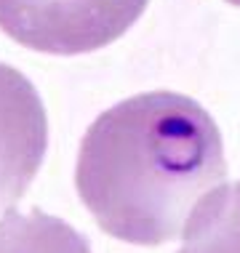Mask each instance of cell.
<instances>
[{
	"mask_svg": "<svg viewBox=\"0 0 240 253\" xmlns=\"http://www.w3.org/2000/svg\"><path fill=\"white\" fill-rule=\"evenodd\" d=\"M227 176L224 141L195 99L149 91L109 107L80 141L78 195L107 235L163 245Z\"/></svg>",
	"mask_w": 240,
	"mask_h": 253,
	"instance_id": "obj_1",
	"label": "cell"
},
{
	"mask_svg": "<svg viewBox=\"0 0 240 253\" xmlns=\"http://www.w3.org/2000/svg\"><path fill=\"white\" fill-rule=\"evenodd\" d=\"M149 0H0V30L40 53L75 56L128 32Z\"/></svg>",
	"mask_w": 240,
	"mask_h": 253,
	"instance_id": "obj_2",
	"label": "cell"
},
{
	"mask_svg": "<svg viewBox=\"0 0 240 253\" xmlns=\"http://www.w3.org/2000/svg\"><path fill=\"white\" fill-rule=\"evenodd\" d=\"M48 147V120L35 85L0 61V208L27 192Z\"/></svg>",
	"mask_w": 240,
	"mask_h": 253,
	"instance_id": "obj_3",
	"label": "cell"
},
{
	"mask_svg": "<svg viewBox=\"0 0 240 253\" xmlns=\"http://www.w3.org/2000/svg\"><path fill=\"white\" fill-rule=\"evenodd\" d=\"M182 237L179 253H240V181L205 195Z\"/></svg>",
	"mask_w": 240,
	"mask_h": 253,
	"instance_id": "obj_4",
	"label": "cell"
},
{
	"mask_svg": "<svg viewBox=\"0 0 240 253\" xmlns=\"http://www.w3.org/2000/svg\"><path fill=\"white\" fill-rule=\"evenodd\" d=\"M0 253H91V245L59 216L8 208L0 218Z\"/></svg>",
	"mask_w": 240,
	"mask_h": 253,
	"instance_id": "obj_5",
	"label": "cell"
},
{
	"mask_svg": "<svg viewBox=\"0 0 240 253\" xmlns=\"http://www.w3.org/2000/svg\"><path fill=\"white\" fill-rule=\"evenodd\" d=\"M230 3H235V5H240V0H230Z\"/></svg>",
	"mask_w": 240,
	"mask_h": 253,
	"instance_id": "obj_6",
	"label": "cell"
}]
</instances>
